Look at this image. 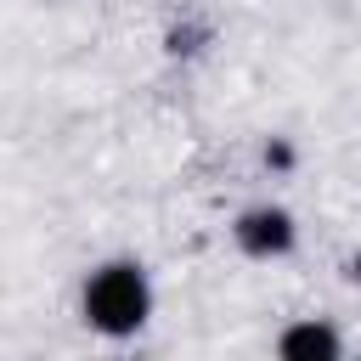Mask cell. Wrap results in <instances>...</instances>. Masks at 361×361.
Returning <instances> with one entry per match:
<instances>
[{
	"instance_id": "obj_1",
	"label": "cell",
	"mask_w": 361,
	"mask_h": 361,
	"mask_svg": "<svg viewBox=\"0 0 361 361\" xmlns=\"http://www.w3.org/2000/svg\"><path fill=\"white\" fill-rule=\"evenodd\" d=\"M79 316L102 338L141 333L147 316H152V282H147L141 259H107V265H96L85 276V288H79Z\"/></svg>"
},
{
	"instance_id": "obj_2",
	"label": "cell",
	"mask_w": 361,
	"mask_h": 361,
	"mask_svg": "<svg viewBox=\"0 0 361 361\" xmlns=\"http://www.w3.org/2000/svg\"><path fill=\"white\" fill-rule=\"evenodd\" d=\"M231 237H237V248H243L248 259H282V254L299 243V226H293V214H288L282 203H254V209L237 214Z\"/></svg>"
},
{
	"instance_id": "obj_3",
	"label": "cell",
	"mask_w": 361,
	"mask_h": 361,
	"mask_svg": "<svg viewBox=\"0 0 361 361\" xmlns=\"http://www.w3.org/2000/svg\"><path fill=\"white\" fill-rule=\"evenodd\" d=\"M276 355L282 361H338L344 355V338H338V327L305 316V322H288L276 333Z\"/></svg>"
},
{
	"instance_id": "obj_4",
	"label": "cell",
	"mask_w": 361,
	"mask_h": 361,
	"mask_svg": "<svg viewBox=\"0 0 361 361\" xmlns=\"http://www.w3.org/2000/svg\"><path fill=\"white\" fill-rule=\"evenodd\" d=\"M265 164H271V169H288V164H293V147H288V141H271V147H265Z\"/></svg>"
},
{
	"instance_id": "obj_5",
	"label": "cell",
	"mask_w": 361,
	"mask_h": 361,
	"mask_svg": "<svg viewBox=\"0 0 361 361\" xmlns=\"http://www.w3.org/2000/svg\"><path fill=\"white\" fill-rule=\"evenodd\" d=\"M355 282H361V254H355Z\"/></svg>"
}]
</instances>
